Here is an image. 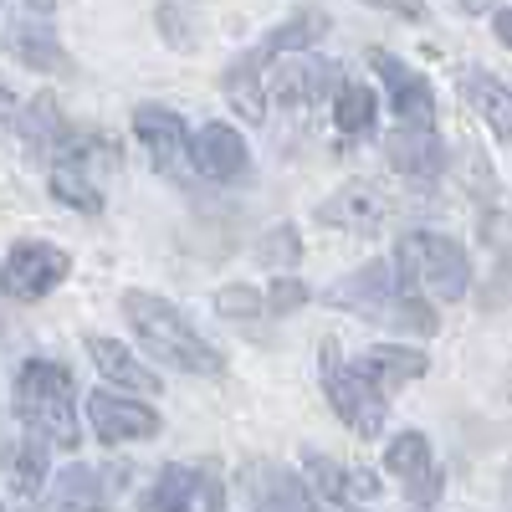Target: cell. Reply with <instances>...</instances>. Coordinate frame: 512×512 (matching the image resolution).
Wrapping results in <instances>:
<instances>
[{
    "instance_id": "7c38bea8",
    "label": "cell",
    "mask_w": 512,
    "mask_h": 512,
    "mask_svg": "<svg viewBox=\"0 0 512 512\" xmlns=\"http://www.w3.org/2000/svg\"><path fill=\"white\" fill-rule=\"evenodd\" d=\"M369 67L384 77V93H390V108H395L400 128H436V88L410 62H400V57L374 47L369 52Z\"/></svg>"
},
{
    "instance_id": "83f0119b",
    "label": "cell",
    "mask_w": 512,
    "mask_h": 512,
    "mask_svg": "<svg viewBox=\"0 0 512 512\" xmlns=\"http://www.w3.org/2000/svg\"><path fill=\"white\" fill-rule=\"evenodd\" d=\"M297 256H303V241H297V226H277L262 236V246H256V262L267 267H292Z\"/></svg>"
},
{
    "instance_id": "9c48e42d",
    "label": "cell",
    "mask_w": 512,
    "mask_h": 512,
    "mask_svg": "<svg viewBox=\"0 0 512 512\" xmlns=\"http://www.w3.org/2000/svg\"><path fill=\"white\" fill-rule=\"evenodd\" d=\"M344 72H338L328 57H313V52H292V57H277L272 72H267V93L277 108H318Z\"/></svg>"
},
{
    "instance_id": "f1b7e54d",
    "label": "cell",
    "mask_w": 512,
    "mask_h": 512,
    "mask_svg": "<svg viewBox=\"0 0 512 512\" xmlns=\"http://www.w3.org/2000/svg\"><path fill=\"white\" fill-rule=\"evenodd\" d=\"M308 297H313V292H308L303 282H297V277H277V282H272V292L262 297V313H272V318H287V313H297V308H303Z\"/></svg>"
},
{
    "instance_id": "9a60e30c",
    "label": "cell",
    "mask_w": 512,
    "mask_h": 512,
    "mask_svg": "<svg viewBox=\"0 0 512 512\" xmlns=\"http://www.w3.org/2000/svg\"><path fill=\"white\" fill-rule=\"evenodd\" d=\"M139 507L144 512H221V482L205 477V472H190V466H180V461H169L154 477V487L144 492Z\"/></svg>"
},
{
    "instance_id": "52a82bcc",
    "label": "cell",
    "mask_w": 512,
    "mask_h": 512,
    "mask_svg": "<svg viewBox=\"0 0 512 512\" xmlns=\"http://www.w3.org/2000/svg\"><path fill=\"white\" fill-rule=\"evenodd\" d=\"M72 272V256L52 241H16L0 262V292L16 303H41L47 292H57Z\"/></svg>"
},
{
    "instance_id": "3957f363",
    "label": "cell",
    "mask_w": 512,
    "mask_h": 512,
    "mask_svg": "<svg viewBox=\"0 0 512 512\" xmlns=\"http://www.w3.org/2000/svg\"><path fill=\"white\" fill-rule=\"evenodd\" d=\"M11 405L41 446H77V405H72V369L52 359H26L11 379Z\"/></svg>"
},
{
    "instance_id": "e0dca14e",
    "label": "cell",
    "mask_w": 512,
    "mask_h": 512,
    "mask_svg": "<svg viewBox=\"0 0 512 512\" xmlns=\"http://www.w3.org/2000/svg\"><path fill=\"white\" fill-rule=\"evenodd\" d=\"M267 67L272 57L262 47H251L246 57H236L226 72H221V93L231 98V108L251 123H267Z\"/></svg>"
},
{
    "instance_id": "7402d4cb",
    "label": "cell",
    "mask_w": 512,
    "mask_h": 512,
    "mask_svg": "<svg viewBox=\"0 0 512 512\" xmlns=\"http://www.w3.org/2000/svg\"><path fill=\"white\" fill-rule=\"evenodd\" d=\"M461 98L487 118L492 139H497V144H507V134H512V123H507V118H512L507 82H502V77H492V72H466V77H461Z\"/></svg>"
},
{
    "instance_id": "4fadbf2b",
    "label": "cell",
    "mask_w": 512,
    "mask_h": 512,
    "mask_svg": "<svg viewBox=\"0 0 512 512\" xmlns=\"http://www.w3.org/2000/svg\"><path fill=\"white\" fill-rule=\"evenodd\" d=\"M88 425L103 446H128V441L159 436V410L144 405V400L113 395V390H93L88 395Z\"/></svg>"
},
{
    "instance_id": "4316f807",
    "label": "cell",
    "mask_w": 512,
    "mask_h": 512,
    "mask_svg": "<svg viewBox=\"0 0 512 512\" xmlns=\"http://www.w3.org/2000/svg\"><path fill=\"white\" fill-rule=\"evenodd\" d=\"M11 472H16L21 497L41 492V482H47V446H41V441H21L16 456H11Z\"/></svg>"
},
{
    "instance_id": "603a6c76",
    "label": "cell",
    "mask_w": 512,
    "mask_h": 512,
    "mask_svg": "<svg viewBox=\"0 0 512 512\" xmlns=\"http://www.w3.org/2000/svg\"><path fill=\"white\" fill-rule=\"evenodd\" d=\"M21 144L31 154H52L57 144H67V118H62L52 93H36L26 103V113H21Z\"/></svg>"
},
{
    "instance_id": "ffe728a7",
    "label": "cell",
    "mask_w": 512,
    "mask_h": 512,
    "mask_svg": "<svg viewBox=\"0 0 512 512\" xmlns=\"http://www.w3.org/2000/svg\"><path fill=\"white\" fill-rule=\"evenodd\" d=\"M251 507L256 512H318V497L303 487V477L282 466H256L251 472Z\"/></svg>"
},
{
    "instance_id": "f546056e",
    "label": "cell",
    "mask_w": 512,
    "mask_h": 512,
    "mask_svg": "<svg viewBox=\"0 0 512 512\" xmlns=\"http://www.w3.org/2000/svg\"><path fill=\"white\" fill-rule=\"evenodd\" d=\"M159 31L169 36L175 52H195V16H190V6H159Z\"/></svg>"
},
{
    "instance_id": "2e32d148",
    "label": "cell",
    "mask_w": 512,
    "mask_h": 512,
    "mask_svg": "<svg viewBox=\"0 0 512 512\" xmlns=\"http://www.w3.org/2000/svg\"><path fill=\"white\" fill-rule=\"evenodd\" d=\"M190 164L216 185H246L251 180V149L231 123H205L190 144Z\"/></svg>"
},
{
    "instance_id": "8992f818",
    "label": "cell",
    "mask_w": 512,
    "mask_h": 512,
    "mask_svg": "<svg viewBox=\"0 0 512 512\" xmlns=\"http://www.w3.org/2000/svg\"><path fill=\"white\" fill-rule=\"evenodd\" d=\"M0 47L31 72H67V52L57 41V6H0Z\"/></svg>"
},
{
    "instance_id": "d6986e66",
    "label": "cell",
    "mask_w": 512,
    "mask_h": 512,
    "mask_svg": "<svg viewBox=\"0 0 512 512\" xmlns=\"http://www.w3.org/2000/svg\"><path fill=\"white\" fill-rule=\"evenodd\" d=\"M88 359L98 364V374L108 384H123V390H134V395H159V374L149 364H139V354L123 349L118 338L88 333ZM108 384H103V390H108Z\"/></svg>"
},
{
    "instance_id": "7a4b0ae2",
    "label": "cell",
    "mask_w": 512,
    "mask_h": 512,
    "mask_svg": "<svg viewBox=\"0 0 512 512\" xmlns=\"http://www.w3.org/2000/svg\"><path fill=\"white\" fill-rule=\"evenodd\" d=\"M328 303H333V308H349V313H359V318H369V323L410 328V333H425V338L441 328V323H436V308L400 282V272L390 267V256L364 262L354 277H344V282L328 292Z\"/></svg>"
},
{
    "instance_id": "484cf974",
    "label": "cell",
    "mask_w": 512,
    "mask_h": 512,
    "mask_svg": "<svg viewBox=\"0 0 512 512\" xmlns=\"http://www.w3.org/2000/svg\"><path fill=\"white\" fill-rule=\"evenodd\" d=\"M374 93L364 88V82H338L333 88V123H338V134H349V139H364L374 134Z\"/></svg>"
},
{
    "instance_id": "cb8c5ba5",
    "label": "cell",
    "mask_w": 512,
    "mask_h": 512,
    "mask_svg": "<svg viewBox=\"0 0 512 512\" xmlns=\"http://www.w3.org/2000/svg\"><path fill=\"white\" fill-rule=\"evenodd\" d=\"M303 487L318 492V497H328V502H338V507H349L354 497H369L374 492V482L364 472H344V466L328 461V456H308V482Z\"/></svg>"
},
{
    "instance_id": "5bb4252c",
    "label": "cell",
    "mask_w": 512,
    "mask_h": 512,
    "mask_svg": "<svg viewBox=\"0 0 512 512\" xmlns=\"http://www.w3.org/2000/svg\"><path fill=\"white\" fill-rule=\"evenodd\" d=\"M384 472L405 487V497L415 507H431L441 497V466H436V451L420 431H400L390 446H384Z\"/></svg>"
},
{
    "instance_id": "8fae6325",
    "label": "cell",
    "mask_w": 512,
    "mask_h": 512,
    "mask_svg": "<svg viewBox=\"0 0 512 512\" xmlns=\"http://www.w3.org/2000/svg\"><path fill=\"white\" fill-rule=\"evenodd\" d=\"M390 210H395V200L384 195L374 180H349V185H338V190L313 210V221H318V226H333V231L374 236L384 221H390Z\"/></svg>"
},
{
    "instance_id": "30bf717a",
    "label": "cell",
    "mask_w": 512,
    "mask_h": 512,
    "mask_svg": "<svg viewBox=\"0 0 512 512\" xmlns=\"http://www.w3.org/2000/svg\"><path fill=\"white\" fill-rule=\"evenodd\" d=\"M134 134L139 144L149 149L154 169L169 180H185L190 175V128L175 108H164V103H139L134 108Z\"/></svg>"
},
{
    "instance_id": "ba28073f",
    "label": "cell",
    "mask_w": 512,
    "mask_h": 512,
    "mask_svg": "<svg viewBox=\"0 0 512 512\" xmlns=\"http://www.w3.org/2000/svg\"><path fill=\"white\" fill-rule=\"evenodd\" d=\"M323 390H328V405L338 410V420H344L354 436L374 441L384 431V410H390L384 400H390V395H384L354 359L349 364H328L323 369Z\"/></svg>"
},
{
    "instance_id": "6da1fadb",
    "label": "cell",
    "mask_w": 512,
    "mask_h": 512,
    "mask_svg": "<svg viewBox=\"0 0 512 512\" xmlns=\"http://www.w3.org/2000/svg\"><path fill=\"white\" fill-rule=\"evenodd\" d=\"M123 318L134 323V333L144 338V349L159 364H175V369L200 374V379H221L226 374L221 349L210 344V338H200L190 328V318L175 303H164L159 292H123Z\"/></svg>"
},
{
    "instance_id": "d4e9b609",
    "label": "cell",
    "mask_w": 512,
    "mask_h": 512,
    "mask_svg": "<svg viewBox=\"0 0 512 512\" xmlns=\"http://www.w3.org/2000/svg\"><path fill=\"white\" fill-rule=\"evenodd\" d=\"M52 502H57V512H113L108 487L98 482L93 466H67V472L57 477V487H52Z\"/></svg>"
},
{
    "instance_id": "1f68e13d",
    "label": "cell",
    "mask_w": 512,
    "mask_h": 512,
    "mask_svg": "<svg viewBox=\"0 0 512 512\" xmlns=\"http://www.w3.org/2000/svg\"><path fill=\"white\" fill-rule=\"evenodd\" d=\"M0 512H6V507H0Z\"/></svg>"
},
{
    "instance_id": "ac0fdd59",
    "label": "cell",
    "mask_w": 512,
    "mask_h": 512,
    "mask_svg": "<svg viewBox=\"0 0 512 512\" xmlns=\"http://www.w3.org/2000/svg\"><path fill=\"white\" fill-rule=\"evenodd\" d=\"M384 154H390V164L410 180H436L446 169V144H441L436 128H395V134L384 139Z\"/></svg>"
},
{
    "instance_id": "44dd1931",
    "label": "cell",
    "mask_w": 512,
    "mask_h": 512,
    "mask_svg": "<svg viewBox=\"0 0 512 512\" xmlns=\"http://www.w3.org/2000/svg\"><path fill=\"white\" fill-rule=\"evenodd\" d=\"M354 364L379 384L384 395L400 390V384H410V379H420L425 369H431V359H425L420 349H400V344H374V349H364Z\"/></svg>"
},
{
    "instance_id": "277c9868",
    "label": "cell",
    "mask_w": 512,
    "mask_h": 512,
    "mask_svg": "<svg viewBox=\"0 0 512 512\" xmlns=\"http://www.w3.org/2000/svg\"><path fill=\"white\" fill-rule=\"evenodd\" d=\"M390 267L400 272L405 287H420L425 297H436V303H461L466 292H472V256L466 246L446 231H410Z\"/></svg>"
},
{
    "instance_id": "5b68a950",
    "label": "cell",
    "mask_w": 512,
    "mask_h": 512,
    "mask_svg": "<svg viewBox=\"0 0 512 512\" xmlns=\"http://www.w3.org/2000/svg\"><path fill=\"white\" fill-rule=\"evenodd\" d=\"M113 164V144L98 139V134H82V139H67L57 149V164H52V195L82 216H103V185L98 175Z\"/></svg>"
},
{
    "instance_id": "4dcf8cb0",
    "label": "cell",
    "mask_w": 512,
    "mask_h": 512,
    "mask_svg": "<svg viewBox=\"0 0 512 512\" xmlns=\"http://www.w3.org/2000/svg\"><path fill=\"white\" fill-rule=\"evenodd\" d=\"M216 308H221L226 318L251 323V318H262V292H251V287H221V292H216Z\"/></svg>"
}]
</instances>
